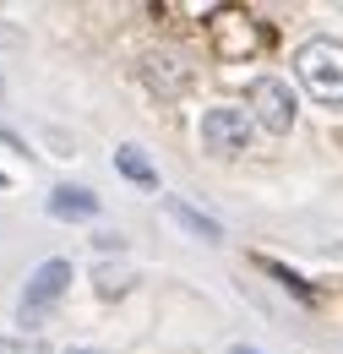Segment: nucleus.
Masks as SVG:
<instances>
[{
	"label": "nucleus",
	"mask_w": 343,
	"mask_h": 354,
	"mask_svg": "<svg viewBox=\"0 0 343 354\" xmlns=\"http://www.w3.org/2000/svg\"><path fill=\"white\" fill-rule=\"evenodd\" d=\"M295 77L310 98L322 104H343V44L338 39H310L295 49Z\"/></svg>",
	"instance_id": "f257e3e1"
},
{
	"label": "nucleus",
	"mask_w": 343,
	"mask_h": 354,
	"mask_svg": "<svg viewBox=\"0 0 343 354\" xmlns=\"http://www.w3.org/2000/svg\"><path fill=\"white\" fill-rule=\"evenodd\" d=\"M66 289H71V262H66V257H49V262H39L33 272H28L22 300H17V322H22V327L44 322L49 310L60 306V295H66Z\"/></svg>",
	"instance_id": "f03ea898"
},
{
	"label": "nucleus",
	"mask_w": 343,
	"mask_h": 354,
	"mask_svg": "<svg viewBox=\"0 0 343 354\" xmlns=\"http://www.w3.org/2000/svg\"><path fill=\"white\" fill-rule=\"evenodd\" d=\"M251 131H257L251 109L218 104V109H207V115H202V147H207V153H218V158L245 153V147H251Z\"/></svg>",
	"instance_id": "7ed1b4c3"
},
{
	"label": "nucleus",
	"mask_w": 343,
	"mask_h": 354,
	"mask_svg": "<svg viewBox=\"0 0 343 354\" xmlns=\"http://www.w3.org/2000/svg\"><path fill=\"white\" fill-rule=\"evenodd\" d=\"M251 120H257L261 131H272V136L289 131V126H295V93H289V82L257 77V82H251Z\"/></svg>",
	"instance_id": "20e7f679"
},
{
	"label": "nucleus",
	"mask_w": 343,
	"mask_h": 354,
	"mask_svg": "<svg viewBox=\"0 0 343 354\" xmlns=\"http://www.w3.org/2000/svg\"><path fill=\"white\" fill-rule=\"evenodd\" d=\"M142 77H147V88L164 93V98L191 88V66H185L180 55H169V49H164V55H147V71H142Z\"/></svg>",
	"instance_id": "39448f33"
},
{
	"label": "nucleus",
	"mask_w": 343,
	"mask_h": 354,
	"mask_svg": "<svg viewBox=\"0 0 343 354\" xmlns=\"http://www.w3.org/2000/svg\"><path fill=\"white\" fill-rule=\"evenodd\" d=\"M164 213H169L185 234H196V240H207V245H218L223 240V223L213 218V213H202V207H191L185 196H164Z\"/></svg>",
	"instance_id": "423d86ee"
},
{
	"label": "nucleus",
	"mask_w": 343,
	"mask_h": 354,
	"mask_svg": "<svg viewBox=\"0 0 343 354\" xmlns=\"http://www.w3.org/2000/svg\"><path fill=\"white\" fill-rule=\"evenodd\" d=\"M98 196L87 185H55L49 191V218H98Z\"/></svg>",
	"instance_id": "0eeeda50"
},
{
	"label": "nucleus",
	"mask_w": 343,
	"mask_h": 354,
	"mask_svg": "<svg viewBox=\"0 0 343 354\" xmlns=\"http://www.w3.org/2000/svg\"><path fill=\"white\" fill-rule=\"evenodd\" d=\"M115 169L131 180V185H142V191H158V169L147 164V153L136 147V142H126V147H115Z\"/></svg>",
	"instance_id": "6e6552de"
},
{
	"label": "nucleus",
	"mask_w": 343,
	"mask_h": 354,
	"mask_svg": "<svg viewBox=\"0 0 343 354\" xmlns=\"http://www.w3.org/2000/svg\"><path fill=\"white\" fill-rule=\"evenodd\" d=\"M126 283H131V272H115V267H98V295H104V300L126 295Z\"/></svg>",
	"instance_id": "1a4fd4ad"
},
{
	"label": "nucleus",
	"mask_w": 343,
	"mask_h": 354,
	"mask_svg": "<svg viewBox=\"0 0 343 354\" xmlns=\"http://www.w3.org/2000/svg\"><path fill=\"white\" fill-rule=\"evenodd\" d=\"M0 354H49L39 338H0Z\"/></svg>",
	"instance_id": "9d476101"
},
{
	"label": "nucleus",
	"mask_w": 343,
	"mask_h": 354,
	"mask_svg": "<svg viewBox=\"0 0 343 354\" xmlns=\"http://www.w3.org/2000/svg\"><path fill=\"white\" fill-rule=\"evenodd\" d=\"M261 267H267L272 278H284V283H289V289H295L300 300H310V289H305V283H300V278H295V272H289V267H284V262H261Z\"/></svg>",
	"instance_id": "9b49d317"
},
{
	"label": "nucleus",
	"mask_w": 343,
	"mask_h": 354,
	"mask_svg": "<svg viewBox=\"0 0 343 354\" xmlns=\"http://www.w3.org/2000/svg\"><path fill=\"white\" fill-rule=\"evenodd\" d=\"M0 142H6V147H11V153H28V142H22V136L11 131V126H0Z\"/></svg>",
	"instance_id": "f8f14e48"
},
{
	"label": "nucleus",
	"mask_w": 343,
	"mask_h": 354,
	"mask_svg": "<svg viewBox=\"0 0 343 354\" xmlns=\"http://www.w3.org/2000/svg\"><path fill=\"white\" fill-rule=\"evenodd\" d=\"M0 44H17V33H11V28H0Z\"/></svg>",
	"instance_id": "ddd939ff"
},
{
	"label": "nucleus",
	"mask_w": 343,
	"mask_h": 354,
	"mask_svg": "<svg viewBox=\"0 0 343 354\" xmlns=\"http://www.w3.org/2000/svg\"><path fill=\"white\" fill-rule=\"evenodd\" d=\"M229 354H257V349H245V344H234V349H229Z\"/></svg>",
	"instance_id": "4468645a"
},
{
	"label": "nucleus",
	"mask_w": 343,
	"mask_h": 354,
	"mask_svg": "<svg viewBox=\"0 0 343 354\" xmlns=\"http://www.w3.org/2000/svg\"><path fill=\"white\" fill-rule=\"evenodd\" d=\"M66 354H104V349H66Z\"/></svg>",
	"instance_id": "2eb2a0df"
},
{
	"label": "nucleus",
	"mask_w": 343,
	"mask_h": 354,
	"mask_svg": "<svg viewBox=\"0 0 343 354\" xmlns=\"http://www.w3.org/2000/svg\"><path fill=\"white\" fill-rule=\"evenodd\" d=\"M0 93H6V82H0Z\"/></svg>",
	"instance_id": "dca6fc26"
}]
</instances>
